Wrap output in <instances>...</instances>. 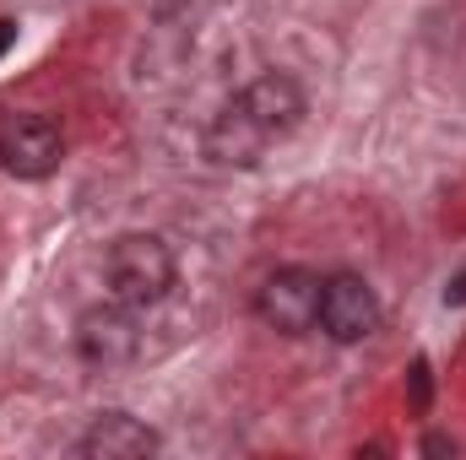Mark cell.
Masks as SVG:
<instances>
[{"label": "cell", "mask_w": 466, "mask_h": 460, "mask_svg": "<svg viewBox=\"0 0 466 460\" xmlns=\"http://www.w3.org/2000/svg\"><path fill=\"white\" fill-rule=\"evenodd\" d=\"M104 282H109V298L130 309H152L174 287V249L157 233H119L104 255Z\"/></svg>", "instance_id": "7a4b0ae2"}, {"label": "cell", "mask_w": 466, "mask_h": 460, "mask_svg": "<svg viewBox=\"0 0 466 460\" xmlns=\"http://www.w3.org/2000/svg\"><path fill=\"white\" fill-rule=\"evenodd\" d=\"M304 119V93L293 76L282 71H266L255 76L244 93H233V104L212 119L207 130V157L223 163V168H255L266 157V146L277 135H288L293 125Z\"/></svg>", "instance_id": "6da1fadb"}, {"label": "cell", "mask_w": 466, "mask_h": 460, "mask_svg": "<svg viewBox=\"0 0 466 460\" xmlns=\"http://www.w3.org/2000/svg\"><path fill=\"white\" fill-rule=\"evenodd\" d=\"M11 44H16V22H0V55H5Z\"/></svg>", "instance_id": "30bf717a"}, {"label": "cell", "mask_w": 466, "mask_h": 460, "mask_svg": "<svg viewBox=\"0 0 466 460\" xmlns=\"http://www.w3.org/2000/svg\"><path fill=\"white\" fill-rule=\"evenodd\" d=\"M76 352H82V363H93V368H119V363H130V357L141 352L136 309L119 304V298L82 309V315H76Z\"/></svg>", "instance_id": "8992f818"}, {"label": "cell", "mask_w": 466, "mask_h": 460, "mask_svg": "<svg viewBox=\"0 0 466 460\" xmlns=\"http://www.w3.org/2000/svg\"><path fill=\"white\" fill-rule=\"evenodd\" d=\"M320 282H326V276H315V271H304V265L271 271V276L260 282V293H255L260 325H271L277 336H304V331H315V325H320Z\"/></svg>", "instance_id": "3957f363"}, {"label": "cell", "mask_w": 466, "mask_h": 460, "mask_svg": "<svg viewBox=\"0 0 466 460\" xmlns=\"http://www.w3.org/2000/svg\"><path fill=\"white\" fill-rule=\"evenodd\" d=\"M320 331L342 346H358L380 331V298L358 271H337L320 282Z\"/></svg>", "instance_id": "5b68a950"}, {"label": "cell", "mask_w": 466, "mask_h": 460, "mask_svg": "<svg viewBox=\"0 0 466 460\" xmlns=\"http://www.w3.org/2000/svg\"><path fill=\"white\" fill-rule=\"evenodd\" d=\"M407 390H412V412H429V395H434V379H429V363L418 357L412 374H407Z\"/></svg>", "instance_id": "ba28073f"}, {"label": "cell", "mask_w": 466, "mask_h": 460, "mask_svg": "<svg viewBox=\"0 0 466 460\" xmlns=\"http://www.w3.org/2000/svg\"><path fill=\"white\" fill-rule=\"evenodd\" d=\"M423 450H429V455H445V450H456V445H451V439H440V434H434V439H423Z\"/></svg>", "instance_id": "9c48e42d"}, {"label": "cell", "mask_w": 466, "mask_h": 460, "mask_svg": "<svg viewBox=\"0 0 466 460\" xmlns=\"http://www.w3.org/2000/svg\"><path fill=\"white\" fill-rule=\"evenodd\" d=\"M66 157V135L49 115H11L0 125V168L11 179H49Z\"/></svg>", "instance_id": "277c9868"}, {"label": "cell", "mask_w": 466, "mask_h": 460, "mask_svg": "<svg viewBox=\"0 0 466 460\" xmlns=\"http://www.w3.org/2000/svg\"><path fill=\"white\" fill-rule=\"evenodd\" d=\"M445 298H451V304H466V276H456V287H451Z\"/></svg>", "instance_id": "8fae6325"}, {"label": "cell", "mask_w": 466, "mask_h": 460, "mask_svg": "<svg viewBox=\"0 0 466 460\" xmlns=\"http://www.w3.org/2000/svg\"><path fill=\"white\" fill-rule=\"evenodd\" d=\"M157 450H163V439L141 417H130V412L93 417V428L76 439V455H87V460H136V455H157Z\"/></svg>", "instance_id": "52a82bcc"}]
</instances>
